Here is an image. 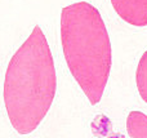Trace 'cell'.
Here are the masks:
<instances>
[{
    "mask_svg": "<svg viewBox=\"0 0 147 138\" xmlns=\"http://www.w3.org/2000/svg\"><path fill=\"white\" fill-rule=\"evenodd\" d=\"M57 74L43 30L35 26L12 56L4 79V103L12 127L28 134L47 116L56 97Z\"/></svg>",
    "mask_w": 147,
    "mask_h": 138,
    "instance_id": "cell-1",
    "label": "cell"
},
{
    "mask_svg": "<svg viewBox=\"0 0 147 138\" xmlns=\"http://www.w3.org/2000/svg\"><path fill=\"white\" fill-rule=\"evenodd\" d=\"M61 43L69 70L97 105L111 71V41L99 10L86 1L70 4L61 13Z\"/></svg>",
    "mask_w": 147,
    "mask_h": 138,
    "instance_id": "cell-2",
    "label": "cell"
},
{
    "mask_svg": "<svg viewBox=\"0 0 147 138\" xmlns=\"http://www.w3.org/2000/svg\"><path fill=\"white\" fill-rule=\"evenodd\" d=\"M115 12L132 26H147V0H111Z\"/></svg>",
    "mask_w": 147,
    "mask_h": 138,
    "instance_id": "cell-3",
    "label": "cell"
},
{
    "mask_svg": "<svg viewBox=\"0 0 147 138\" xmlns=\"http://www.w3.org/2000/svg\"><path fill=\"white\" fill-rule=\"evenodd\" d=\"M127 132L132 138H147V115L132 111L127 118Z\"/></svg>",
    "mask_w": 147,
    "mask_h": 138,
    "instance_id": "cell-4",
    "label": "cell"
},
{
    "mask_svg": "<svg viewBox=\"0 0 147 138\" xmlns=\"http://www.w3.org/2000/svg\"><path fill=\"white\" fill-rule=\"evenodd\" d=\"M136 83L137 89L142 100L147 103V50L142 54L136 71Z\"/></svg>",
    "mask_w": 147,
    "mask_h": 138,
    "instance_id": "cell-5",
    "label": "cell"
}]
</instances>
